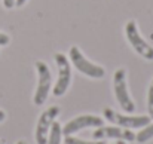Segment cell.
<instances>
[{"label": "cell", "instance_id": "ac0fdd59", "mask_svg": "<svg viewBox=\"0 0 153 144\" xmlns=\"http://www.w3.org/2000/svg\"><path fill=\"white\" fill-rule=\"evenodd\" d=\"M16 144H27V141H24V140H19Z\"/></svg>", "mask_w": 153, "mask_h": 144}, {"label": "cell", "instance_id": "2e32d148", "mask_svg": "<svg viewBox=\"0 0 153 144\" xmlns=\"http://www.w3.org/2000/svg\"><path fill=\"white\" fill-rule=\"evenodd\" d=\"M25 1H27V0H15V6H19V7H21V6L25 4Z\"/></svg>", "mask_w": 153, "mask_h": 144}, {"label": "cell", "instance_id": "4fadbf2b", "mask_svg": "<svg viewBox=\"0 0 153 144\" xmlns=\"http://www.w3.org/2000/svg\"><path fill=\"white\" fill-rule=\"evenodd\" d=\"M147 111L150 119H153V80L149 86V92H147Z\"/></svg>", "mask_w": 153, "mask_h": 144}, {"label": "cell", "instance_id": "277c9868", "mask_svg": "<svg viewBox=\"0 0 153 144\" xmlns=\"http://www.w3.org/2000/svg\"><path fill=\"white\" fill-rule=\"evenodd\" d=\"M53 59L56 62V70H58V79H56V83L53 86V95L61 96L67 92V89L70 86L71 67H70V61L67 59V56L61 52H56L53 55Z\"/></svg>", "mask_w": 153, "mask_h": 144}, {"label": "cell", "instance_id": "30bf717a", "mask_svg": "<svg viewBox=\"0 0 153 144\" xmlns=\"http://www.w3.org/2000/svg\"><path fill=\"white\" fill-rule=\"evenodd\" d=\"M61 137H62V126L58 122H53L46 144H61Z\"/></svg>", "mask_w": 153, "mask_h": 144}, {"label": "cell", "instance_id": "8fae6325", "mask_svg": "<svg viewBox=\"0 0 153 144\" xmlns=\"http://www.w3.org/2000/svg\"><path fill=\"white\" fill-rule=\"evenodd\" d=\"M153 138V123H149V125H146L140 132H138V135H135V140L138 141V143H147L149 140H152Z\"/></svg>", "mask_w": 153, "mask_h": 144}, {"label": "cell", "instance_id": "9c48e42d", "mask_svg": "<svg viewBox=\"0 0 153 144\" xmlns=\"http://www.w3.org/2000/svg\"><path fill=\"white\" fill-rule=\"evenodd\" d=\"M94 140H105V138H116V140H122V141H134L135 135L134 132H131V129L126 128H120V126H98L94 134H92Z\"/></svg>", "mask_w": 153, "mask_h": 144}, {"label": "cell", "instance_id": "3957f363", "mask_svg": "<svg viewBox=\"0 0 153 144\" xmlns=\"http://www.w3.org/2000/svg\"><path fill=\"white\" fill-rule=\"evenodd\" d=\"M125 36H126L128 42L131 43L132 49H134L140 56H143L144 59L153 61V46H150V45L143 39V36H141L140 31H138V27H137L135 21H128V22L125 24Z\"/></svg>", "mask_w": 153, "mask_h": 144}, {"label": "cell", "instance_id": "5b68a950", "mask_svg": "<svg viewBox=\"0 0 153 144\" xmlns=\"http://www.w3.org/2000/svg\"><path fill=\"white\" fill-rule=\"evenodd\" d=\"M70 61L73 62V65L77 68V71L83 73L88 77L92 79H101L104 77L105 71L101 65H97L94 62H91L89 59L85 58V55L80 52V49L77 46H71L70 48Z\"/></svg>", "mask_w": 153, "mask_h": 144}, {"label": "cell", "instance_id": "5bb4252c", "mask_svg": "<svg viewBox=\"0 0 153 144\" xmlns=\"http://www.w3.org/2000/svg\"><path fill=\"white\" fill-rule=\"evenodd\" d=\"M9 36L7 34H4V33H0V46H6L7 43H9Z\"/></svg>", "mask_w": 153, "mask_h": 144}, {"label": "cell", "instance_id": "ba28073f", "mask_svg": "<svg viewBox=\"0 0 153 144\" xmlns=\"http://www.w3.org/2000/svg\"><path fill=\"white\" fill-rule=\"evenodd\" d=\"M104 125V120L100 116L95 114H82L77 116L71 120H68L64 126H62V135H73L74 132H79L80 129L85 128H98Z\"/></svg>", "mask_w": 153, "mask_h": 144}, {"label": "cell", "instance_id": "e0dca14e", "mask_svg": "<svg viewBox=\"0 0 153 144\" xmlns=\"http://www.w3.org/2000/svg\"><path fill=\"white\" fill-rule=\"evenodd\" d=\"M4 117H6V113H4L3 110H0V122H3V120H4Z\"/></svg>", "mask_w": 153, "mask_h": 144}, {"label": "cell", "instance_id": "9a60e30c", "mask_svg": "<svg viewBox=\"0 0 153 144\" xmlns=\"http://www.w3.org/2000/svg\"><path fill=\"white\" fill-rule=\"evenodd\" d=\"M3 4L6 9H12L15 6V0H3Z\"/></svg>", "mask_w": 153, "mask_h": 144}, {"label": "cell", "instance_id": "ffe728a7", "mask_svg": "<svg viewBox=\"0 0 153 144\" xmlns=\"http://www.w3.org/2000/svg\"><path fill=\"white\" fill-rule=\"evenodd\" d=\"M0 144H1V143H0Z\"/></svg>", "mask_w": 153, "mask_h": 144}, {"label": "cell", "instance_id": "8992f818", "mask_svg": "<svg viewBox=\"0 0 153 144\" xmlns=\"http://www.w3.org/2000/svg\"><path fill=\"white\" fill-rule=\"evenodd\" d=\"M36 70H37V76H39V82H37V88L33 96V101L36 105H42L45 104L48 94L51 91L52 86V76L49 65L45 61H36Z\"/></svg>", "mask_w": 153, "mask_h": 144}, {"label": "cell", "instance_id": "d6986e66", "mask_svg": "<svg viewBox=\"0 0 153 144\" xmlns=\"http://www.w3.org/2000/svg\"><path fill=\"white\" fill-rule=\"evenodd\" d=\"M116 144H126V143H125V141H122V140H119V141H117Z\"/></svg>", "mask_w": 153, "mask_h": 144}, {"label": "cell", "instance_id": "7a4b0ae2", "mask_svg": "<svg viewBox=\"0 0 153 144\" xmlns=\"http://www.w3.org/2000/svg\"><path fill=\"white\" fill-rule=\"evenodd\" d=\"M104 117L111 122L116 126L126 128V129H135V128H144L146 125L150 123V116H128V114H120L114 111L110 107L104 108Z\"/></svg>", "mask_w": 153, "mask_h": 144}, {"label": "cell", "instance_id": "7c38bea8", "mask_svg": "<svg viewBox=\"0 0 153 144\" xmlns=\"http://www.w3.org/2000/svg\"><path fill=\"white\" fill-rule=\"evenodd\" d=\"M65 144H105L102 140H97V141H86V140H80L76 138L73 135H67L65 137Z\"/></svg>", "mask_w": 153, "mask_h": 144}, {"label": "cell", "instance_id": "52a82bcc", "mask_svg": "<svg viewBox=\"0 0 153 144\" xmlns=\"http://www.w3.org/2000/svg\"><path fill=\"white\" fill-rule=\"evenodd\" d=\"M59 111L61 110L58 105H51L40 114V117L37 120V126H36V143L37 144H46L49 131H51L55 119L58 117Z\"/></svg>", "mask_w": 153, "mask_h": 144}, {"label": "cell", "instance_id": "6da1fadb", "mask_svg": "<svg viewBox=\"0 0 153 144\" xmlns=\"http://www.w3.org/2000/svg\"><path fill=\"white\" fill-rule=\"evenodd\" d=\"M113 91H114V96H116L119 105L126 113H132L135 110V104L131 99L129 92H128L126 71H125V68H117L114 71V74H113Z\"/></svg>", "mask_w": 153, "mask_h": 144}]
</instances>
